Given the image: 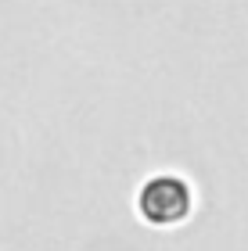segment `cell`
I'll list each match as a JSON object with an SVG mask.
<instances>
[{
  "label": "cell",
  "mask_w": 248,
  "mask_h": 251,
  "mask_svg": "<svg viewBox=\"0 0 248 251\" xmlns=\"http://www.w3.org/2000/svg\"><path fill=\"white\" fill-rule=\"evenodd\" d=\"M191 212V190L176 176H159L140 190V215L155 226H176Z\"/></svg>",
  "instance_id": "cell-1"
}]
</instances>
